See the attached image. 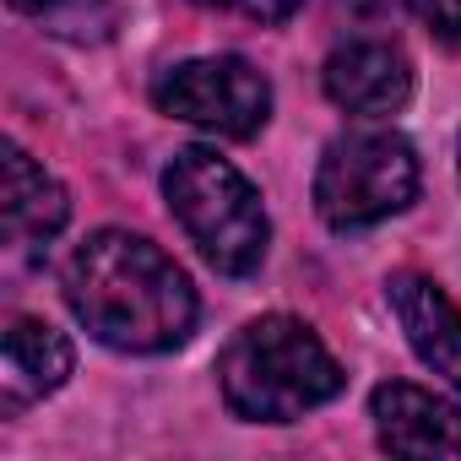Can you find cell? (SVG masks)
I'll list each match as a JSON object with an SVG mask.
<instances>
[{
	"label": "cell",
	"mask_w": 461,
	"mask_h": 461,
	"mask_svg": "<svg viewBox=\"0 0 461 461\" xmlns=\"http://www.w3.org/2000/svg\"><path fill=\"white\" fill-rule=\"evenodd\" d=\"M71 315L114 353H168L195 331L190 277L141 234L98 228L66 261Z\"/></svg>",
	"instance_id": "cell-1"
},
{
	"label": "cell",
	"mask_w": 461,
	"mask_h": 461,
	"mask_svg": "<svg viewBox=\"0 0 461 461\" xmlns=\"http://www.w3.org/2000/svg\"><path fill=\"white\" fill-rule=\"evenodd\" d=\"M217 385H222L228 412L245 423H294L326 407L348 385V375L304 321L261 315L222 348Z\"/></svg>",
	"instance_id": "cell-2"
},
{
	"label": "cell",
	"mask_w": 461,
	"mask_h": 461,
	"mask_svg": "<svg viewBox=\"0 0 461 461\" xmlns=\"http://www.w3.org/2000/svg\"><path fill=\"white\" fill-rule=\"evenodd\" d=\"M163 195L179 228L190 234V245L222 277H250L267 261V245H272L267 206L256 185L212 147L174 152V163L163 168Z\"/></svg>",
	"instance_id": "cell-3"
},
{
	"label": "cell",
	"mask_w": 461,
	"mask_h": 461,
	"mask_svg": "<svg viewBox=\"0 0 461 461\" xmlns=\"http://www.w3.org/2000/svg\"><path fill=\"white\" fill-rule=\"evenodd\" d=\"M412 195H418V152L396 131H348L326 147L315 168V212L342 234L385 222L391 212L412 206Z\"/></svg>",
	"instance_id": "cell-4"
},
{
	"label": "cell",
	"mask_w": 461,
	"mask_h": 461,
	"mask_svg": "<svg viewBox=\"0 0 461 461\" xmlns=\"http://www.w3.org/2000/svg\"><path fill=\"white\" fill-rule=\"evenodd\" d=\"M152 104L168 120L201 125V131L228 136V141H245L272 114V82L240 55H206V60L168 66L152 82Z\"/></svg>",
	"instance_id": "cell-5"
},
{
	"label": "cell",
	"mask_w": 461,
	"mask_h": 461,
	"mask_svg": "<svg viewBox=\"0 0 461 461\" xmlns=\"http://www.w3.org/2000/svg\"><path fill=\"white\" fill-rule=\"evenodd\" d=\"M326 98L348 114H364V120H380V114H396L407 98H412V66L402 50L380 44V39H358V44H342L326 71Z\"/></svg>",
	"instance_id": "cell-6"
},
{
	"label": "cell",
	"mask_w": 461,
	"mask_h": 461,
	"mask_svg": "<svg viewBox=\"0 0 461 461\" xmlns=\"http://www.w3.org/2000/svg\"><path fill=\"white\" fill-rule=\"evenodd\" d=\"M369 418L385 450L396 456H450L461 461V412L439 402L434 391H418L407 380H391L369 396Z\"/></svg>",
	"instance_id": "cell-7"
},
{
	"label": "cell",
	"mask_w": 461,
	"mask_h": 461,
	"mask_svg": "<svg viewBox=\"0 0 461 461\" xmlns=\"http://www.w3.org/2000/svg\"><path fill=\"white\" fill-rule=\"evenodd\" d=\"M385 299H391L412 353L461 391V310L450 304V294L423 272H396L385 283Z\"/></svg>",
	"instance_id": "cell-8"
},
{
	"label": "cell",
	"mask_w": 461,
	"mask_h": 461,
	"mask_svg": "<svg viewBox=\"0 0 461 461\" xmlns=\"http://www.w3.org/2000/svg\"><path fill=\"white\" fill-rule=\"evenodd\" d=\"M71 364H77V353H71L66 331H55L50 321L17 315L6 326V353H0V407L23 412V407L55 396L71 380Z\"/></svg>",
	"instance_id": "cell-9"
},
{
	"label": "cell",
	"mask_w": 461,
	"mask_h": 461,
	"mask_svg": "<svg viewBox=\"0 0 461 461\" xmlns=\"http://www.w3.org/2000/svg\"><path fill=\"white\" fill-rule=\"evenodd\" d=\"M6 201H0V212H6V240L12 245H50L66 217H71V201H66V185L33 163L17 141H6V190H0Z\"/></svg>",
	"instance_id": "cell-10"
},
{
	"label": "cell",
	"mask_w": 461,
	"mask_h": 461,
	"mask_svg": "<svg viewBox=\"0 0 461 461\" xmlns=\"http://www.w3.org/2000/svg\"><path fill=\"white\" fill-rule=\"evenodd\" d=\"M17 12H28L44 33L71 39V44H104L120 23L114 0H12Z\"/></svg>",
	"instance_id": "cell-11"
},
{
	"label": "cell",
	"mask_w": 461,
	"mask_h": 461,
	"mask_svg": "<svg viewBox=\"0 0 461 461\" xmlns=\"http://www.w3.org/2000/svg\"><path fill=\"white\" fill-rule=\"evenodd\" d=\"M407 12L450 50H461V0H407Z\"/></svg>",
	"instance_id": "cell-12"
},
{
	"label": "cell",
	"mask_w": 461,
	"mask_h": 461,
	"mask_svg": "<svg viewBox=\"0 0 461 461\" xmlns=\"http://www.w3.org/2000/svg\"><path fill=\"white\" fill-rule=\"evenodd\" d=\"M195 6H212V12H234V17H250V23H288L304 0H195Z\"/></svg>",
	"instance_id": "cell-13"
}]
</instances>
